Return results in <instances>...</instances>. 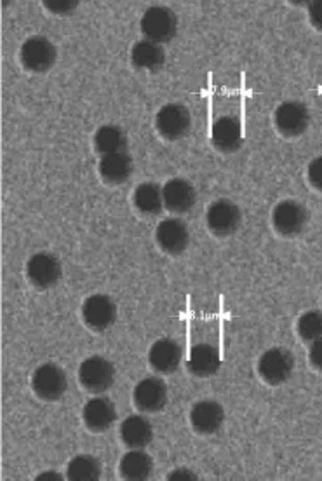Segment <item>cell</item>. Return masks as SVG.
<instances>
[{
  "mask_svg": "<svg viewBox=\"0 0 322 481\" xmlns=\"http://www.w3.org/2000/svg\"><path fill=\"white\" fill-rule=\"evenodd\" d=\"M242 215L237 204L232 200H220L213 202L205 213V224L216 238H229L241 227Z\"/></svg>",
  "mask_w": 322,
  "mask_h": 481,
  "instance_id": "5",
  "label": "cell"
},
{
  "mask_svg": "<svg viewBox=\"0 0 322 481\" xmlns=\"http://www.w3.org/2000/svg\"><path fill=\"white\" fill-rule=\"evenodd\" d=\"M156 242L162 251L169 257L181 255L190 242L187 224L181 222L180 218L162 220L161 224L157 225V231H156Z\"/></svg>",
  "mask_w": 322,
  "mask_h": 481,
  "instance_id": "11",
  "label": "cell"
},
{
  "mask_svg": "<svg viewBox=\"0 0 322 481\" xmlns=\"http://www.w3.org/2000/svg\"><path fill=\"white\" fill-rule=\"evenodd\" d=\"M190 112L181 103H167L156 116V129L167 142H178L185 138L190 131Z\"/></svg>",
  "mask_w": 322,
  "mask_h": 481,
  "instance_id": "6",
  "label": "cell"
},
{
  "mask_svg": "<svg viewBox=\"0 0 322 481\" xmlns=\"http://www.w3.org/2000/svg\"><path fill=\"white\" fill-rule=\"evenodd\" d=\"M309 220V211L296 200H282L272 211V225L282 238L298 236Z\"/></svg>",
  "mask_w": 322,
  "mask_h": 481,
  "instance_id": "8",
  "label": "cell"
},
{
  "mask_svg": "<svg viewBox=\"0 0 322 481\" xmlns=\"http://www.w3.org/2000/svg\"><path fill=\"white\" fill-rule=\"evenodd\" d=\"M37 481H60L61 480V475L60 473H54V471H47V473H42L39 475Z\"/></svg>",
  "mask_w": 322,
  "mask_h": 481,
  "instance_id": "33",
  "label": "cell"
},
{
  "mask_svg": "<svg viewBox=\"0 0 322 481\" xmlns=\"http://www.w3.org/2000/svg\"><path fill=\"white\" fill-rule=\"evenodd\" d=\"M167 480H197V475L192 473L190 469H174V471H171V473L167 475Z\"/></svg>",
  "mask_w": 322,
  "mask_h": 481,
  "instance_id": "32",
  "label": "cell"
},
{
  "mask_svg": "<svg viewBox=\"0 0 322 481\" xmlns=\"http://www.w3.org/2000/svg\"><path fill=\"white\" fill-rule=\"evenodd\" d=\"M154 438V429L143 415H131L121 424V440L131 450H143Z\"/></svg>",
  "mask_w": 322,
  "mask_h": 481,
  "instance_id": "20",
  "label": "cell"
},
{
  "mask_svg": "<svg viewBox=\"0 0 322 481\" xmlns=\"http://www.w3.org/2000/svg\"><path fill=\"white\" fill-rule=\"evenodd\" d=\"M296 331L303 342H316L322 337V313L307 311L296 322Z\"/></svg>",
  "mask_w": 322,
  "mask_h": 481,
  "instance_id": "27",
  "label": "cell"
},
{
  "mask_svg": "<svg viewBox=\"0 0 322 481\" xmlns=\"http://www.w3.org/2000/svg\"><path fill=\"white\" fill-rule=\"evenodd\" d=\"M101 477V464L93 455H77L67 468V478L70 481H96Z\"/></svg>",
  "mask_w": 322,
  "mask_h": 481,
  "instance_id": "26",
  "label": "cell"
},
{
  "mask_svg": "<svg viewBox=\"0 0 322 481\" xmlns=\"http://www.w3.org/2000/svg\"><path fill=\"white\" fill-rule=\"evenodd\" d=\"M164 61H165V53L159 44L150 42V40H140L133 45L131 63L136 70L156 74L161 70Z\"/></svg>",
  "mask_w": 322,
  "mask_h": 481,
  "instance_id": "21",
  "label": "cell"
},
{
  "mask_svg": "<svg viewBox=\"0 0 322 481\" xmlns=\"http://www.w3.org/2000/svg\"><path fill=\"white\" fill-rule=\"evenodd\" d=\"M127 145L125 135L117 126H103L94 135V151L101 156L124 152Z\"/></svg>",
  "mask_w": 322,
  "mask_h": 481,
  "instance_id": "25",
  "label": "cell"
},
{
  "mask_svg": "<svg viewBox=\"0 0 322 481\" xmlns=\"http://www.w3.org/2000/svg\"><path fill=\"white\" fill-rule=\"evenodd\" d=\"M181 358H183L181 346L173 338L157 340L149 353L150 366L161 375L174 373L181 364Z\"/></svg>",
  "mask_w": 322,
  "mask_h": 481,
  "instance_id": "18",
  "label": "cell"
},
{
  "mask_svg": "<svg viewBox=\"0 0 322 481\" xmlns=\"http://www.w3.org/2000/svg\"><path fill=\"white\" fill-rule=\"evenodd\" d=\"M167 386L157 377H147L134 387V406L143 413H157L167 404Z\"/></svg>",
  "mask_w": 322,
  "mask_h": 481,
  "instance_id": "12",
  "label": "cell"
},
{
  "mask_svg": "<svg viewBox=\"0 0 322 481\" xmlns=\"http://www.w3.org/2000/svg\"><path fill=\"white\" fill-rule=\"evenodd\" d=\"M98 171H100L101 180L107 185L117 187V185L125 183L131 178V175H133V160L125 152L103 156L100 160Z\"/></svg>",
  "mask_w": 322,
  "mask_h": 481,
  "instance_id": "22",
  "label": "cell"
},
{
  "mask_svg": "<svg viewBox=\"0 0 322 481\" xmlns=\"http://www.w3.org/2000/svg\"><path fill=\"white\" fill-rule=\"evenodd\" d=\"M134 208L138 209L140 215L143 216H159L164 209V196H162V189L157 183L147 182L141 183L140 187H136L134 196H133Z\"/></svg>",
  "mask_w": 322,
  "mask_h": 481,
  "instance_id": "24",
  "label": "cell"
},
{
  "mask_svg": "<svg viewBox=\"0 0 322 481\" xmlns=\"http://www.w3.org/2000/svg\"><path fill=\"white\" fill-rule=\"evenodd\" d=\"M140 27H141L145 40H150L161 45L174 39L176 30H178V18L169 7L154 5L145 11Z\"/></svg>",
  "mask_w": 322,
  "mask_h": 481,
  "instance_id": "1",
  "label": "cell"
},
{
  "mask_svg": "<svg viewBox=\"0 0 322 481\" xmlns=\"http://www.w3.org/2000/svg\"><path fill=\"white\" fill-rule=\"evenodd\" d=\"M310 363L316 370L322 371V337H319L316 342H312V347H310Z\"/></svg>",
  "mask_w": 322,
  "mask_h": 481,
  "instance_id": "31",
  "label": "cell"
},
{
  "mask_svg": "<svg viewBox=\"0 0 322 481\" xmlns=\"http://www.w3.org/2000/svg\"><path fill=\"white\" fill-rule=\"evenodd\" d=\"M82 419L91 433H105L117 420V410L114 401L105 396H96L85 403L82 410Z\"/></svg>",
  "mask_w": 322,
  "mask_h": 481,
  "instance_id": "14",
  "label": "cell"
},
{
  "mask_svg": "<svg viewBox=\"0 0 322 481\" xmlns=\"http://www.w3.org/2000/svg\"><path fill=\"white\" fill-rule=\"evenodd\" d=\"M117 318V307L107 295H93L82 306V320L96 333L109 330Z\"/></svg>",
  "mask_w": 322,
  "mask_h": 481,
  "instance_id": "9",
  "label": "cell"
},
{
  "mask_svg": "<svg viewBox=\"0 0 322 481\" xmlns=\"http://www.w3.org/2000/svg\"><path fill=\"white\" fill-rule=\"evenodd\" d=\"M162 196H164V208L178 215L190 211L197 200L194 185L183 178L169 180L162 189Z\"/></svg>",
  "mask_w": 322,
  "mask_h": 481,
  "instance_id": "16",
  "label": "cell"
},
{
  "mask_svg": "<svg viewBox=\"0 0 322 481\" xmlns=\"http://www.w3.org/2000/svg\"><path fill=\"white\" fill-rule=\"evenodd\" d=\"M276 127L286 138L303 135L310 124V112L302 102H286L276 110Z\"/></svg>",
  "mask_w": 322,
  "mask_h": 481,
  "instance_id": "10",
  "label": "cell"
},
{
  "mask_svg": "<svg viewBox=\"0 0 322 481\" xmlns=\"http://www.w3.org/2000/svg\"><path fill=\"white\" fill-rule=\"evenodd\" d=\"M211 143L221 154H232L242 145L241 122L236 118L223 116L213 124Z\"/></svg>",
  "mask_w": 322,
  "mask_h": 481,
  "instance_id": "17",
  "label": "cell"
},
{
  "mask_svg": "<svg viewBox=\"0 0 322 481\" xmlns=\"http://www.w3.org/2000/svg\"><path fill=\"white\" fill-rule=\"evenodd\" d=\"M294 370V358L287 349L274 347L262 355L258 361V375L269 386H281L289 380Z\"/></svg>",
  "mask_w": 322,
  "mask_h": 481,
  "instance_id": "7",
  "label": "cell"
},
{
  "mask_svg": "<svg viewBox=\"0 0 322 481\" xmlns=\"http://www.w3.org/2000/svg\"><path fill=\"white\" fill-rule=\"evenodd\" d=\"M79 380L85 391L93 395H103L116 382V368L110 361L101 356H91L79 368Z\"/></svg>",
  "mask_w": 322,
  "mask_h": 481,
  "instance_id": "4",
  "label": "cell"
},
{
  "mask_svg": "<svg viewBox=\"0 0 322 481\" xmlns=\"http://www.w3.org/2000/svg\"><path fill=\"white\" fill-rule=\"evenodd\" d=\"M68 380L63 368L52 363H45L39 366L32 375V391L42 401L61 400L67 393Z\"/></svg>",
  "mask_w": 322,
  "mask_h": 481,
  "instance_id": "3",
  "label": "cell"
},
{
  "mask_svg": "<svg viewBox=\"0 0 322 481\" xmlns=\"http://www.w3.org/2000/svg\"><path fill=\"white\" fill-rule=\"evenodd\" d=\"M27 278L32 286L49 289L61 280V264L51 253H37L27 264Z\"/></svg>",
  "mask_w": 322,
  "mask_h": 481,
  "instance_id": "13",
  "label": "cell"
},
{
  "mask_svg": "<svg viewBox=\"0 0 322 481\" xmlns=\"http://www.w3.org/2000/svg\"><path fill=\"white\" fill-rule=\"evenodd\" d=\"M58 53L54 44L45 37L36 36L25 40L20 49V61L30 74H45L56 63Z\"/></svg>",
  "mask_w": 322,
  "mask_h": 481,
  "instance_id": "2",
  "label": "cell"
},
{
  "mask_svg": "<svg viewBox=\"0 0 322 481\" xmlns=\"http://www.w3.org/2000/svg\"><path fill=\"white\" fill-rule=\"evenodd\" d=\"M44 7L47 11H51L52 14H58V16H67L70 14L76 7H77V0H44L42 2Z\"/></svg>",
  "mask_w": 322,
  "mask_h": 481,
  "instance_id": "28",
  "label": "cell"
},
{
  "mask_svg": "<svg viewBox=\"0 0 322 481\" xmlns=\"http://www.w3.org/2000/svg\"><path fill=\"white\" fill-rule=\"evenodd\" d=\"M223 422H225V412L220 403L202 400L192 406L190 424L197 435L211 436L220 431Z\"/></svg>",
  "mask_w": 322,
  "mask_h": 481,
  "instance_id": "15",
  "label": "cell"
},
{
  "mask_svg": "<svg viewBox=\"0 0 322 481\" xmlns=\"http://www.w3.org/2000/svg\"><path fill=\"white\" fill-rule=\"evenodd\" d=\"M307 176H309V182L310 185L322 192V156L321 158H316L309 164V169H307Z\"/></svg>",
  "mask_w": 322,
  "mask_h": 481,
  "instance_id": "29",
  "label": "cell"
},
{
  "mask_svg": "<svg viewBox=\"0 0 322 481\" xmlns=\"http://www.w3.org/2000/svg\"><path fill=\"white\" fill-rule=\"evenodd\" d=\"M154 471L152 457L143 450H131L121 459L119 473L127 481L147 480Z\"/></svg>",
  "mask_w": 322,
  "mask_h": 481,
  "instance_id": "23",
  "label": "cell"
},
{
  "mask_svg": "<svg viewBox=\"0 0 322 481\" xmlns=\"http://www.w3.org/2000/svg\"><path fill=\"white\" fill-rule=\"evenodd\" d=\"M220 353L214 346L211 344H197L192 347L189 361H187V370L190 375L197 379H207L213 377L220 370Z\"/></svg>",
  "mask_w": 322,
  "mask_h": 481,
  "instance_id": "19",
  "label": "cell"
},
{
  "mask_svg": "<svg viewBox=\"0 0 322 481\" xmlns=\"http://www.w3.org/2000/svg\"><path fill=\"white\" fill-rule=\"evenodd\" d=\"M309 20L316 30L322 32V0L312 2L309 7Z\"/></svg>",
  "mask_w": 322,
  "mask_h": 481,
  "instance_id": "30",
  "label": "cell"
}]
</instances>
